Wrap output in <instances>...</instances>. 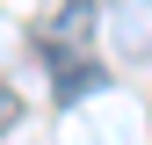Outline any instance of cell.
I'll list each match as a JSON object with an SVG mask.
<instances>
[{
    "instance_id": "cell-2",
    "label": "cell",
    "mask_w": 152,
    "mask_h": 145,
    "mask_svg": "<svg viewBox=\"0 0 152 145\" xmlns=\"http://www.w3.org/2000/svg\"><path fill=\"white\" fill-rule=\"evenodd\" d=\"M102 80H109V72H102V58H65V65H58V102L72 109L80 94H94Z\"/></svg>"
},
{
    "instance_id": "cell-3",
    "label": "cell",
    "mask_w": 152,
    "mask_h": 145,
    "mask_svg": "<svg viewBox=\"0 0 152 145\" xmlns=\"http://www.w3.org/2000/svg\"><path fill=\"white\" fill-rule=\"evenodd\" d=\"M116 36H123V51H152V0H123Z\"/></svg>"
},
{
    "instance_id": "cell-1",
    "label": "cell",
    "mask_w": 152,
    "mask_h": 145,
    "mask_svg": "<svg viewBox=\"0 0 152 145\" xmlns=\"http://www.w3.org/2000/svg\"><path fill=\"white\" fill-rule=\"evenodd\" d=\"M94 22H102V7H94V0H65V7L51 15V29H36V51H44V65L58 72L65 58H80V44L94 36Z\"/></svg>"
},
{
    "instance_id": "cell-4",
    "label": "cell",
    "mask_w": 152,
    "mask_h": 145,
    "mask_svg": "<svg viewBox=\"0 0 152 145\" xmlns=\"http://www.w3.org/2000/svg\"><path fill=\"white\" fill-rule=\"evenodd\" d=\"M7 123H15V87L0 80V131H7Z\"/></svg>"
}]
</instances>
